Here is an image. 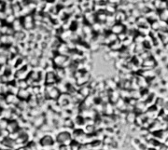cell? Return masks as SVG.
Here are the masks:
<instances>
[{
	"mask_svg": "<svg viewBox=\"0 0 168 150\" xmlns=\"http://www.w3.org/2000/svg\"><path fill=\"white\" fill-rule=\"evenodd\" d=\"M73 141V136L72 134L66 131H63L60 132L56 137H55V142L60 145V146H69Z\"/></svg>",
	"mask_w": 168,
	"mask_h": 150,
	"instance_id": "1",
	"label": "cell"
},
{
	"mask_svg": "<svg viewBox=\"0 0 168 150\" xmlns=\"http://www.w3.org/2000/svg\"><path fill=\"white\" fill-rule=\"evenodd\" d=\"M57 104L62 106L63 108H65L68 104H70L72 102V97L71 94L67 93V92H63L60 94V96L58 97V99L56 100Z\"/></svg>",
	"mask_w": 168,
	"mask_h": 150,
	"instance_id": "2",
	"label": "cell"
},
{
	"mask_svg": "<svg viewBox=\"0 0 168 150\" xmlns=\"http://www.w3.org/2000/svg\"><path fill=\"white\" fill-rule=\"evenodd\" d=\"M157 65H158V61L152 56V57L143 61L141 68H143V69H154L157 67Z\"/></svg>",
	"mask_w": 168,
	"mask_h": 150,
	"instance_id": "3",
	"label": "cell"
},
{
	"mask_svg": "<svg viewBox=\"0 0 168 150\" xmlns=\"http://www.w3.org/2000/svg\"><path fill=\"white\" fill-rule=\"evenodd\" d=\"M58 82V78L54 71L45 73V84L46 85H55Z\"/></svg>",
	"mask_w": 168,
	"mask_h": 150,
	"instance_id": "4",
	"label": "cell"
},
{
	"mask_svg": "<svg viewBox=\"0 0 168 150\" xmlns=\"http://www.w3.org/2000/svg\"><path fill=\"white\" fill-rule=\"evenodd\" d=\"M39 143H40L41 147H43V148H52L54 145V139L51 135L45 134L39 140Z\"/></svg>",
	"mask_w": 168,
	"mask_h": 150,
	"instance_id": "5",
	"label": "cell"
},
{
	"mask_svg": "<svg viewBox=\"0 0 168 150\" xmlns=\"http://www.w3.org/2000/svg\"><path fill=\"white\" fill-rule=\"evenodd\" d=\"M160 112L161 111H159L154 105L153 106H151V107H149L147 110H146V112L144 113L145 114V116H146V118L147 119H151V120H157L158 119V117H159V114H160Z\"/></svg>",
	"mask_w": 168,
	"mask_h": 150,
	"instance_id": "6",
	"label": "cell"
},
{
	"mask_svg": "<svg viewBox=\"0 0 168 150\" xmlns=\"http://www.w3.org/2000/svg\"><path fill=\"white\" fill-rule=\"evenodd\" d=\"M5 100L8 105H15V106H17L21 101L16 94H12V93H7L5 97Z\"/></svg>",
	"mask_w": 168,
	"mask_h": 150,
	"instance_id": "7",
	"label": "cell"
},
{
	"mask_svg": "<svg viewBox=\"0 0 168 150\" xmlns=\"http://www.w3.org/2000/svg\"><path fill=\"white\" fill-rule=\"evenodd\" d=\"M125 30H126L125 25H124L123 23H121V22H116V23L110 28V32L113 33V34H115V35H121L122 33L125 32Z\"/></svg>",
	"mask_w": 168,
	"mask_h": 150,
	"instance_id": "8",
	"label": "cell"
},
{
	"mask_svg": "<svg viewBox=\"0 0 168 150\" xmlns=\"http://www.w3.org/2000/svg\"><path fill=\"white\" fill-rule=\"evenodd\" d=\"M86 147H87V148L89 150H103V148H104V143H103V141L96 139L94 142H92L90 144H87Z\"/></svg>",
	"mask_w": 168,
	"mask_h": 150,
	"instance_id": "9",
	"label": "cell"
},
{
	"mask_svg": "<svg viewBox=\"0 0 168 150\" xmlns=\"http://www.w3.org/2000/svg\"><path fill=\"white\" fill-rule=\"evenodd\" d=\"M45 123H46V117L43 114L34 118V120H33V126L36 129H40L41 126L44 125Z\"/></svg>",
	"mask_w": 168,
	"mask_h": 150,
	"instance_id": "10",
	"label": "cell"
},
{
	"mask_svg": "<svg viewBox=\"0 0 168 150\" xmlns=\"http://www.w3.org/2000/svg\"><path fill=\"white\" fill-rule=\"evenodd\" d=\"M93 90L91 89V87L89 86V83L88 84H86V85H83V86H80L79 88V92L83 96V97H88V96H90V95H92V93H93Z\"/></svg>",
	"mask_w": 168,
	"mask_h": 150,
	"instance_id": "11",
	"label": "cell"
},
{
	"mask_svg": "<svg viewBox=\"0 0 168 150\" xmlns=\"http://www.w3.org/2000/svg\"><path fill=\"white\" fill-rule=\"evenodd\" d=\"M137 117V113L136 111H131V112H127L126 114V122L130 125H134L136 123V120Z\"/></svg>",
	"mask_w": 168,
	"mask_h": 150,
	"instance_id": "12",
	"label": "cell"
},
{
	"mask_svg": "<svg viewBox=\"0 0 168 150\" xmlns=\"http://www.w3.org/2000/svg\"><path fill=\"white\" fill-rule=\"evenodd\" d=\"M96 21L100 22V23H105L107 21V19H108V14L105 10H102V11H98L96 14Z\"/></svg>",
	"mask_w": 168,
	"mask_h": 150,
	"instance_id": "13",
	"label": "cell"
},
{
	"mask_svg": "<svg viewBox=\"0 0 168 150\" xmlns=\"http://www.w3.org/2000/svg\"><path fill=\"white\" fill-rule=\"evenodd\" d=\"M17 96L19 97L20 100H25V101H27V100L30 98L31 93H30V91H28V89H26V90H19V91H18V93H17Z\"/></svg>",
	"mask_w": 168,
	"mask_h": 150,
	"instance_id": "14",
	"label": "cell"
},
{
	"mask_svg": "<svg viewBox=\"0 0 168 150\" xmlns=\"http://www.w3.org/2000/svg\"><path fill=\"white\" fill-rule=\"evenodd\" d=\"M19 129H20V127H19V124H18L17 120H10V121L8 122V125H7V132H8L9 134H12V133L17 132Z\"/></svg>",
	"mask_w": 168,
	"mask_h": 150,
	"instance_id": "15",
	"label": "cell"
},
{
	"mask_svg": "<svg viewBox=\"0 0 168 150\" xmlns=\"http://www.w3.org/2000/svg\"><path fill=\"white\" fill-rule=\"evenodd\" d=\"M11 27H12V29L14 30V32H20V31H22V28H23L22 21L21 20L16 19V20L14 21V22L11 24Z\"/></svg>",
	"mask_w": 168,
	"mask_h": 150,
	"instance_id": "16",
	"label": "cell"
},
{
	"mask_svg": "<svg viewBox=\"0 0 168 150\" xmlns=\"http://www.w3.org/2000/svg\"><path fill=\"white\" fill-rule=\"evenodd\" d=\"M109 47V49L110 50H117V51H121L124 47H123V45H122V43L121 42V41H119V40H117L116 42H114V43H112L110 46H108Z\"/></svg>",
	"mask_w": 168,
	"mask_h": 150,
	"instance_id": "17",
	"label": "cell"
},
{
	"mask_svg": "<svg viewBox=\"0 0 168 150\" xmlns=\"http://www.w3.org/2000/svg\"><path fill=\"white\" fill-rule=\"evenodd\" d=\"M165 103H166V100H165L163 97H157V98H156V101H155V104H154V106H155L159 111H162L163 108H164Z\"/></svg>",
	"mask_w": 168,
	"mask_h": 150,
	"instance_id": "18",
	"label": "cell"
},
{
	"mask_svg": "<svg viewBox=\"0 0 168 150\" xmlns=\"http://www.w3.org/2000/svg\"><path fill=\"white\" fill-rule=\"evenodd\" d=\"M16 86L20 89V90H26L28 89L29 85L26 81V79H23V80H16Z\"/></svg>",
	"mask_w": 168,
	"mask_h": 150,
	"instance_id": "19",
	"label": "cell"
},
{
	"mask_svg": "<svg viewBox=\"0 0 168 150\" xmlns=\"http://www.w3.org/2000/svg\"><path fill=\"white\" fill-rule=\"evenodd\" d=\"M159 12V17H160V21H167L168 22V8L158 11Z\"/></svg>",
	"mask_w": 168,
	"mask_h": 150,
	"instance_id": "20",
	"label": "cell"
},
{
	"mask_svg": "<svg viewBox=\"0 0 168 150\" xmlns=\"http://www.w3.org/2000/svg\"><path fill=\"white\" fill-rule=\"evenodd\" d=\"M80 146H81V145H80L79 142H77V141L73 140V141H72V143H71L68 147H69L70 150H79Z\"/></svg>",
	"mask_w": 168,
	"mask_h": 150,
	"instance_id": "21",
	"label": "cell"
},
{
	"mask_svg": "<svg viewBox=\"0 0 168 150\" xmlns=\"http://www.w3.org/2000/svg\"><path fill=\"white\" fill-rule=\"evenodd\" d=\"M8 122H9L8 120H6V119L0 120V130H7Z\"/></svg>",
	"mask_w": 168,
	"mask_h": 150,
	"instance_id": "22",
	"label": "cell"
},
{
	"mask_svg": "<svg viewBox=\"0 0 168 150\" xmlns=\"http://www.w3.org/2000/svg\"><path fill=\"white\" fill-rule=\"evenodd\" d=\"M8 62V57L6 55H0V65H7Z\"/></svg>",
	"mask_w": 168,
	"mask_h": 150,
	"instance_id": "23",
	"label": "cell"
},
{
	"mask_svg": "<svg viewBox=\"0 0 168 150\" xmlns=\"http://www.w3.org/2000/svg\"><path fill=\"white\" fill-rule=\"evenodd\" d=\"M163 113H165L166 115H168V101H166L165 103V105H164V108H163Z\"/></svg>",
	"mask_w": 168,
	"mask_h": 150,
	"instance_id": "24",
	"label": "cell"
},
{
	"mask_svg": "<svg viewBox=\"0 0 168 150\" xmlns=\"http://www.w3.org/2000/svg\"><path fill=\"white\" fill-rule=\"evenodd\" d=\"M164 144H165V145H166V147H167V148H168V138H167V139H166V142H165Z\"/></svg>",
	"mask_w": 168,
	"mask_h": 150,
	"instance_id": "25",
	"label": "cell"
},
{
	"mask_svg": "<svg viewBox=\"0 0 168 150\" xmlns=\"http://www.w3.org/2000/svg\"><path fill=\"white\" fill-rule=\"evenodd\" d=\"M3 25H4V24H3V21H2V20H0V28H1Z\"/></svg>",
	"mask_w": 168,
	"mask_h": 150,
	"instance_id": "26",
	"label": "cell"
},
{
	"mask_svg": "<svg viewBox=\"0 0 168 150\" xmlns=\"http://www.w3.org/2000/svg\"><path fill=\"white\" fill-rule=\"evenodd\" d=\"M2 47V44H1V42H0V48Z\"/></svg>",
	"mask_w": 168,
	"mask_h": 150,
	"instance_id": "27",
	"label": "cell"
},
{
	"mask_svg": "<svg viewBox=\"0 0 168 150\" xmlns=\"http://www.w3.org/2000/svg\"><path fill=\"white\" fill-rule=\"evenodd\" d=\"M0 115H1V110H0Z\"/></svg>",
	"mask_w": 168,
	"mask_h": 150,
	"instance_id": "28",
	"label": "cell"
}]
</instances>
